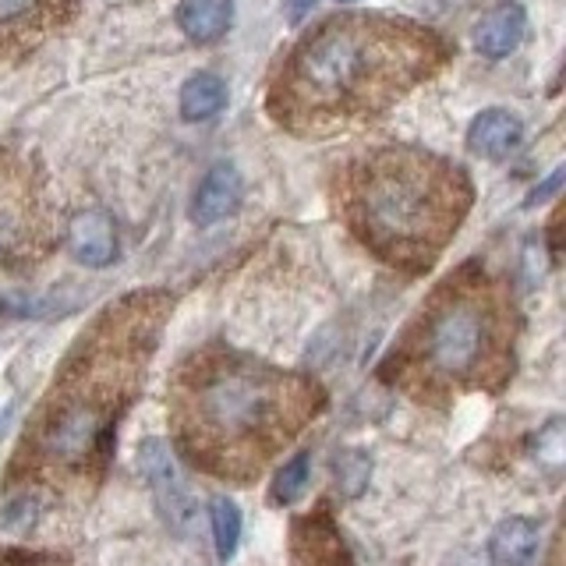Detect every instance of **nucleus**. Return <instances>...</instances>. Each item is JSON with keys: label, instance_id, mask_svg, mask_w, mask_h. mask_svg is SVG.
Wrapping results in <instances>:
<instances>
[{"label": "nucleus", "instance_id": "14", "mask_svg": "<svg viewBox=\"0 0 566 566\" xmlns=\"http://www.w3.org/2000/svg\"><path fill=\"white\" fill-rule=\"evenodd\" d=\"M294 556L301 566H350V556L340 542V531L329 524V517H315L297 524L294 531Z\"/></svg>", "mask_w": 566, "mask_h": 566}, {"label": "nucleus", "instance_id": "5", "mask_svg": "<svg viewBox=\"0 0 566 566\" xmlns=\"http://www.w3.org/2000/svg\"><path fill=\"white\" fill-rule=\"evenodd\" d=\"M106 436H111V415L99 400H64L50 415L43 442L57 460H82Z\"/></svg>", "mask_w": 566, "mask_h": 566}, {"label": "nucleus", "instance_id": "2", "mask_svg": "<svg viewBox=\"0 0 566 566\" xmlns=\"http://www.w3.org/2000/svg\"><path fill=\"white\" fill-rule=\"evenodd\" d=\"M344 212L371 252L407 273L429 270L464 220L468 177L418 149H379L344 181Z\"/></svg>", "mask_w": 566, "mask_h": 566}, {"label": "nucleus", "instance_id": "18", "mask_svg": "<svg viewBox=\"0 0 566 566\" xmlns=\"http://www.w3.org/2000/svg\"><path fill=\"white\" fill-rule=\"evenodd\" d=\"M308 468H312V457L308 453H294L287 464H283L273 478V503L276 506H294L301 495L308 489Z\"/></svg>", "mask_w": 566, "mask_h": 566}, {"label": "nucleus", "instance_id": "13", "mask_svg": "<svg viewBox=\"0 0 566 566\" xmlns=\"http://www.w3.org/2000/svg\"><path fill=\"white\" fill-rule=\"evenodd\" d=\"M542 542V527L531 517H506L495 524L489 538V553L495 566H531Z\"/></svg>", "mask_w": 566, "mask_h": 566}, {"label": "nucleus", "instance_id": "16", "mask_svg": "<svg viewBox=\"0 0 566 566\" xmlns=\"http://www.w3.org/2000/svg\"><path fill=\"white\" fill-rule=\"evenodd\" d=\"M227 106V85L220 75H191L181 88V117L185 120H209Z\"/></svg>", "mask_w": 566, "mask_h": 566}, {"label": "nucleus", "instance_id": "12", "mask_svg": "<svg viewBox=\"0 0 566 566\" xmlns=\"http://www.w3.org/2000/svg\"><path fill=\"white\" fill-rule=\"evenodd\" d=\"M524 32H527L524 8L503 4V8L489 11L482 18V25L474 29V46H478V53H485V57L500 61V57H510V53L521 46Z\"/></svg>", "mask_w": 566, "mask_h": 566}, {"label": "nucleus", "instance_id": "23", "mask_svg": "<svg viewBox=\"0 0 566 566\" xmlns=\"http://www.w3.org/2000/svg\"><path fill=\"white\" fill-rule=\"evenodd\" d=\"M340 4H354V0H340Z\"/></svg>", "mask_w": 566, "mask_h": 566}, {"label": "nucleus", "instance_id": "15", "mask_svg": "<svg viewBox=\"0 0 566 566\" xmlns=\"http://www.w3.org/2000/svg\"><path fill=\"white\" fill-rule=\"evenodd\" d=\"M177 25H181V32L191 43L220 40L230 25V0H181Z\"/></svg>", "mask_w": 566, "mask_h": 566}, {"label": "nucleus", "instance_id": "7", "mask_svg": "<svg viewBox=\"0 0 566 566\" xmlns=\"http://www.w3.org/2000/svg\"><path fill=\"white\" fill-rule=\"evenodd\" d=\"M138 468L142 474H146V482L153 489V500L159 506V513H164V521L174 527V531H185L191 527L195 521V503L188 495V485L181 471H177V460L170 453V447L164 439H146L138 447Z\"/></svg>", "mask_w": 566, "mask_h": 566}, {"label": "nucleus", "instance_id": "17", "mask_svg": "<svg viewBox=\"0 0 566 566\" xmlns=\"http://www.w3.org/2000/svg\"><path fill=\"white\" fill-rule=\"evenodd\" d=\"M209 527H212V545H217V559L227 563L234 559L238 542H241V510L234 500L227 495H217L209 503Z\"/></svg>", "mask_w": 566, "mask_h": 566}, {"label": "nucleus", "instance_id": "3", "mask_svg": "<svg viewBox=\"0 0 566 566\" xmlns=\"http://www.w3.org/2000/svg\"><path fill=\"white\" fill-rule=\"evenodd\" d=\"M495 297L482 270H460L436 294V305L424 312L421 358L432 371L450 379H468L478 371L495 336Z\"/></svg>", "mask_w": 566, "mask_h": 566}, {"label": "nucleus", "instance_id": "9", "mask_svg": "<svg viewBox=\"0 0 566 566\" xmlns=\"http://www.w3.org/2000/svg\"><path fill=\"white\" fill-rule=\"evenodd\" d=\"M67 252L88 270H103L117 259V230L99 209H85L67 223Z\"/></svg>", "mask_w": 566, "mask_h": 566}, {"label": "nucleus", "instance_id": "10", "mask_svg": "<svg viewBox=\"0 0 566 566\" xmlns=\"http://www.w3.org/2000/svg\"><path fill=\"white\" fill-rule=\"evenodd\" d=\"M244 199V181L234 164H217L202 181H199V191H195L191 199V220L199 227H212L227 220L230 212H238Z\"/></svg>", "mask_w": 566, "mask_h": 566}, {"label": "nucleus", "instance_id": "8", "mask_svg": "<svg viewBox=\"0 0 566 566\" xmlns=\"http://www.w3.org/2000/svg\"><path fill=\"white\" fill-rule=\"evenodd\" d=\"M75 0H0V53L32 50L71 18Z\"/></svg>", "mask_w": 566, "mask_h": 566}, {"label": "nucleus", "instance_id": "19", "mask_svg": "<svg viewBox=\"0 0 566 566\" xmlns=\"http://www.w3.org/2000/svg\"><path fill=\"white\" fill-rule=\"evenodd\" d=\"M333 474H336V485H340L344 495H361L368 485V474H371V460L361 450H344L340 457L333 460Z\"/></svg>", "mask_w": 566, "mask_h": 566}, {"label": "nucleus", "instance_id": "1", "mask_svg": "<svg viewBox=\"0 0 566 566\" xmlns=\"http://www.w3.org/2000/svg\"><path fill=\"white\" fill-rule=\"evenodd\" d=\"M447 46L429 29L386 14H336L280 64L270 111L294 132H329L368 120L429 78Z\"/></svg>", "mask_w": 566, "mask_h": 566}, {"label": "nucleus", "instance_id": "20", "mask_svg": "<svg viewBox=\"0 0 566 566\" xmlns=\"http://www.w3.org/2000/svg\"><path fill=\"white\" fill-rule=\"evenodd\" d=\"M538 464H545V468H559L563 464V424L559 421H553L548 429L538 436Z\"/></svg>", "mask_w": 566, "mask_h": 566}, {"label": "nucleus", "instance_id": "4", "mask_svg": "<svg viewBox=\"0 0 566 566\" xmlns=\"http://www.w3.org/2000/svg\"><path fill=\"white\" fill-rule=\"evenodd\" d=\"M280 400L283 379L241 361L212 365L195 382L199 421L220 439H252L255 432H265L280 415Z\"/></svg>", "mask_w": 566, "mask_h": 566}, {"label": "nucleus", "instance_id": "11", "mask_svg": "<svg viewBox=\"0 0 566 566\" xmlns=\"http://www.w3.org/2000/svg\"><path fill=\"white\" fill-rule=\"evenodd\" d=\"M521 138H524V124L510 111H482L471 120L468 149L485 159H503L521 146Z\"/></svg>", "mask_w": 566, "mask_h": 566}, {"label": "nucleus", "instance_id": "6", "mask_svg": "<svg viewBox=\"0 0 566 566\" xmlns=\"http://www.w3.org/2000/svg\"><path fill=\"white\" fill-rule=\"evenodd\" d=\"M35 188L22 167L0 164V259H25L35 248Z\"/></svg>", "mask_w": 566, "mask_h": 566}, {"label": "nucleus", "instance_id": "22", "mask_svg": "<svg viewBox=\"0 0 566 566\" xmlns=\"http://www.w3.org/2000/svg\"><path fill=\"white\" fill-rule=\"evenodd\" d=\"M559 181H563V170H556L553 177H548V181L542 185V191H531V195H527V206H538V202H545L548 195L556 191V185H559Z\"/></svg>", "mask_w": 566, "mask_h": 566}, {"label": "nucleus", "instance_id": "21", "mask_svg": "<svg viewBox=\"0 0 566 566\" xmlns=\"http://www.w3.org/2000/svg\"><path fill=\"white\" fill-rule=\"evenodd\" d=\"M318 0H283V11H287L291 22H305V18L315 11Z\"/></svg>", "mask_w": 566, "mask_h": 566}]
</instances>
